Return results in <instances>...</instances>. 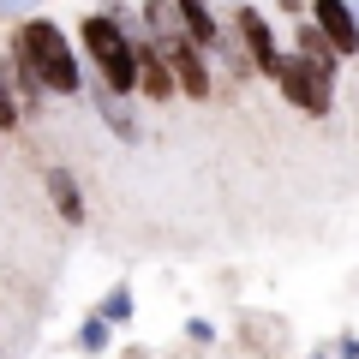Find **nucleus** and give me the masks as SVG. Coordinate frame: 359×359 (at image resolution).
<instances>
[{
    "mask_svg": "<svg viewBox=\"0 0 359 359\" xmlns=\"http://www.w3.org/2000/svg\"><path fill=\"white\" fill-rule=\"evenodd\" d=\"M48 198H54V216H60L66 228L84 222V192H78V180L66 174V168H48Z\"/></svg>",
    "mask_w": 359,
    "mask_h": 359,
    "instance_id": "1a4fd4ad",
    "label": "nucleus"
},
{
    "mask_svg": "<svg viewBox=\"0 0 359 359\" xmlns=\"http://www.w3.org/2000/svg\"><path fill=\"white\" fill-rule=\"evenodd\" d=\"M180 6V30H186V42H198V48H216V36H222V25H216V13H210V0H174Z\"/></svg>",
    "mask_w": 359,
    "mask_h": 359,
    "instance_id": "6e6552de",
    "label": "nucleus"
},
{
    "mask_svg": "<svg viewBox=\"0 0 359 359\" xmlns=\"http://www.w3.org/2000/svg\"><path fill=\"white\" fill-rule=\"evenodd\" d=\"M102 318H108V323H126V318H132V294H126V287H120V294L102 306Z\"/></svg>",
    "mask_w": 359,
    "mask_h": 359,
    "instance_id": "ddd939ff",
    "label": "nucleus"
},
{
    "mask_svg": "<svg viewBox=\"0 0 359 359\" xmlns=\"http://www.w3.org/2000/svg\"><path fill=\"white\" fill-rule=\"evenodd\" d=\"M78 48L102 72V90H114V96H132L138 90V36L120 25V13H90L78 25Z\"/></svg>",
    "mask_w": 359,
    "mask_h": 359,
    "instance_id": "7ed1b4c3",
    "label": "nucleus"
},
{
    "mask_svg": "<svg viewBox=\"0 0 359 359\" xmlns=\"http://www.w3.org/2000/svg\"><path fill=\"white\" fill-rule=\"evenodd\" d=\"M18 120H25V108H18L13 84H6V78H0V132H18Z\"/></svg>",
    "mask_w": 359,
    "mask_h": 359,
    "instance_id": "9b49d317",
    "label": "nucleus"
},
{
    "mask_svg": "<svg viewBox=\"0 0 359 359\" xmlns=\"http://www.w3.org/2000/svg\"><path fill=\"white\" fill-rule=\"evenodd\" d=\"M13 54L36 72V84L48 90V96H72V90L84 84L78 54H72V42H66V30L54 25V18H25V25L13 30Z\"/></svg>",
    "mask_w": 359,
    "mask_h": 359,
    "instance_id": "f03ea898",
    "label": "nucleus"
},
{
    "mask_svg": "<svg viewBox=\"0 0 359 359\" xmlns=\"http://www.w3.org/2000/svg\"><path fill=\"white\" fill-rule=\"evenodd\" d=\"M276 6H282V13H306V6H299V0H276Z\"/></svg>",
    "mask_w": 359,
    "mask_h": 359,
    "instance_id": "2eb2a0df",
    "label": "nucleus"
},
{
    "mask_svg": "<svg viewBox=\"0 0 359 359\" xmlns=\"http://www.w3.org/2000/svg\"><path fill=\"white\" fill-rule=\"evenodd\" d=\"M311 25L323 30V42H330L341 60L359 54V13H353V0H311Z\"/></svg>",
    "mask_w": 359,
    "mask_h": 359,
    "instance_id": "423d86ee",
    "label": "nucleus"
},
{
    "mask_svg": "<svg viewBox=\"0 0 359 359\" xmlns=\"http://www.w3.org/2000/svg\"><path fill=\"white\" fill-rule=\"evenodd\" d=\"M138 96H144V102H174V96H180L174 72H168L162 48H156L150 36H138Z\"/></svg>",
    "mask_w": 359,
    "mask_h": 359,
    "instance_id": "0eeeda50",
    "label": "nucleus"
},
{
    "mask_svg": "<svg viewBox=\"0 0 359 359\" xmlns=\"http://www.w3.org/2000/svg\"><path fill=\"white\" fill-rule=\"evenodd\" d=\"M96 102H102V120H108V126L120 132V138H138V126H132V108L120 102L114 90H102V96H96Z\"/></svg>",
    "mask_w": 359,
    "mask_h": 359,
    "instance_id": "9d476101",
    "label": "nucleus"
},
{
    "mask_svg": "<svg viewBox=\"0 0 359 359\" xmlns=\"http://www.w3.org/2000/svg\"><path fill=\"white\" fill-rule=\"evenodd\" d=\"M156 48H162V60H168V72H174L180 96H192V102H210V96H216V66H210V54L198 48V42L174 36V42H156Z\"/></svg>",
    "mask_w": 359,
    "mask_h": 359,
    "instance_id": "20e7f679",
    "label": "nucleus"
},
{
    "mask_svg": "<svg viewBox=\"0 0 359 359\" xmlns=\"http://www.w3.org/2000/svg\"><path fill=\"white\" fill-rule=\"evenodd\" d=\"M186 335H192V341H198V347H210V341H216V330H210V323H204V318H192V323H186Z\"/></svg>",
    "mask_w": 359,
    "mask_h": 359,
    "instance_id": "4468645a",
    "label": "nucleus"
},
{
    "mask_svg": "<svg viewBox=\"0 0 359 359\" xmlns=\"http://www.w3.org/2000/svg\"><path fill=\"white\" fill-rule=\"evenodd\" d=\"M335 72H341V54L323 42V30L318 25H299V36H294V54H287V66H282V96L294 108H306V114H330L335 108Z\"/></svg>",
    "mask_w": 359,
    "mask_h": 359,
    "instance_id": "f257e3e1",
    "label": "nucleus"
},
{
    "mask_svg": "<svg viewBox=\"0 0 359 359\" xmlns=\"http://www.w3.org/2000/svg\"><path fill=\"white\" fill-rule=\"evenodd\" d=\"M233 25H240V48H245V60H252V72H257V78H282L287 54L276 48V36H269V25L257 18V6H240Z\"/></svg>",
    "mask_w": 359,
    "mask_h": 359,
    "instance_id": "39448f33",
    "label": "nucleus"
},
{
    "mask_svg": "<svg viewBox=\"0 0 359 359\" xmlns=\"http://www.w3.org/2000/svg\"><path fill=\"white\" fill-rule=\"evenodd\" d=\"M84 347H90V353H102V347H108V318H90L84 323Z\"/></svg>",
    "mask_w": 359,
    "mask_h": 359,
    "instance_id": "f8f14e48",
    "label": "nucleus"
}]
</instances>
